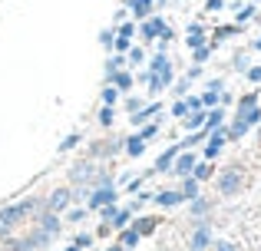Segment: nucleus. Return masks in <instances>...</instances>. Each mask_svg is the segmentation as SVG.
Wrapping results in <instances>:
<instances>
[{"instance_id":"f257e3e1","label":"nucleus","mask_w":261,"mask_h":251,"mask_svg":"<svg viewBox=\"0 0 261 251\" xmlns=\"http://www.w3.org/2000/svg\"><path fill=\"white\" fill-rule=\"evenodd\" d=\"M33 208H37V202H20V205L0 208V238H10V232L20 221H27V215H30Z\"/></svg>"},{"instance_id":"f03ea898","label":"nucleus","mask_w":261,"mask_h":251,"mask_svg":"<svg viewBox=\"0 0 261 251\" xmlns=\"http://www.w3.org/2000/svg\"><path fill=\"white\" fill-rule=\"evenodd\" d=\"M142 37H146V40H152V37H159V40H172V30H169V26L162 23L159 17H152V20H146V23H142Z\"/></svg>"},{"instance_id":"7ed1b4c3","label":"nucleus","mask_w":261,"mask_h":251,"mask_svg":"<svg viewBox=\"0 0 261 251\" xmlns=\"http://www.w3.org/2000/svg\"><path fill=\"white\" fill-rule=\"evenodd\" d=\"M96 175H99V169H93L89 162H80L76 169H70V179L76 182V185H93Z\"/></svg>"},{"instance_id":"20e7f679","label":"nucleus","mask_w":261,"mask_h":251,"mask_svg":"<svg viewBox=\"0 0 261 251\" xmlns=\"http://www.w3.org/2000/svg\"><path fill=\"white\" fill-rule=\"evenodd\" d=\"M116 202V188L113 185H93V195H89V208H99Z\"/></svg>"},{"instance_id":"39448f33","label":"nucleus","mask_w":261,"mask_h":251,"mask_svg":"<svg viewBox=\"0 0 261 251\" xmlns=\"http://www.w3.org/2000/svg\"><path fill=\"white\" fill-rule=\"evenodd\" d=\"M218 188H222V195H235L238 188H242V172H235V169H228V172L218 179Z\"/></svg>"},{"instance_id":"423d86ee","label":"nucleus","mask_w":261,"mask_h":251,"mask_svg":"<svg viewBox=\"0 0 261 251\" xmlns=\"http://www.w3.org/2000/svg\"><path fill=\"white\" fill-rule=\"evenodd\" d=\"M195 155L192 152H182V155H175V162H172V169L169 172H175V175H192V169H195Z\"/></svg>"},{"instance_id":"0eeeda50","label":"nucleus","mask_w":261,"mask_h":251,"mask_svg":"<svg viewBox=\"0 0 261 251\" xmlns=\"http://www.w3.org/2000/svg\"><path fill=\"white\" fill-rule=\"evenodd\" d=\"M212 245V232H208V225H198L195 232H192V251H205Z\"/></svg>"},{"instance_id":"6e6552de","label":"nucleus","mask_w":261,"mask_h":251,"mask_svg":"<svg viewBox=\"0 0 261 251\" xmlns=\"http://www.w3.org/2000/svg\"><path fill=\"white\" fill-rule=\"evenodd\" d=\"M70 199H73V195L66 192V188H57V192L50 195V202H46V212H60V208H66Z\"/></svg>"},{"instance_id":"1a4fd4ad","label":"nucleus","mask_w":261,"mask_h":251,"mask_svg":"<svg viewBox=\"0 0 261 251\" xmlns=\"http://www.w3.org/2000/svg\"><path fill=\"white\" fill-rule=\"evenodd\" d=\"M152 73H159V76L166 79V86L172 83V63H169L166 57H155V60H152Z\"/></svg>"},{"instance_id":"9d476101","label":"nucleus","mask_w":261,"mask_h":251,"mask_svg":"<svg viewBox=\"0 0 261 251\" xmlns=\"http://www.w3.org/2000/svg\"><path fill=\"white\" fill-rule=\"evenodd\" d=\"M40 228H43V232L53 238V235L60 232V218H57V212H43V218H40Z\"/></svg>"},{"instance_id":"9b49d317","label":"nucleus","mask_w":261,"mask_h":251,"mask_svg":"<svg viewBox=\"0 0 261 251\" xmlns=\"http://www.w3.org/2000/svg\"><path fill=\"white\" fill-rule=\"evenodd\" d=\"M126 7L136 17H149V13H152V0H126Z\"/></svg>"},{"instance_id":"f8f14e48","label":"nucleus","mask_w":261,"mask_h":251,"mask_svg":"<svg viewBox=\"0 0 261 251\" xmlns=\"http://www.w3.org/2000/svg\"><path fill=\"white\" fill-rule=\"evenodd\" d=\"M175 155H178V146L169 149V152H162L159 162H155V172H169V169H172V162H175Z\"/></svg>"},{"instance_id":"ddd939ff","label":"nucleus","mask_w":261,"mask_h":251,"mask_svg":"<svg viewBox=\"0 0 261 251\" xmlns=\"http://www.w3.org/2000/svg\"><path fill=\"white\" fill-rule=\"evenodd\" d=\"M198 195V179L195 175H182V199H195Z\"/></svg>"},{"instance_id":"4468645a","label":"nucleus","mask_w":261,"mask_h":251,"mask_svg":"<svg viewBox=\"0 0 261 251\" xmlns=\"http://www.w3.org/2000/svg\"><path fill=\"white\" fill-rule=\"evenodd\" d=\"M126 142H129V146H126V152L133 155V159L146 152V139H142V135H133V139H126Z\"/></svg>"},{"instance_id":"2eb2a0df","label":"nucleus","mask_w":261,"mask_h":251,"mask_svg":"<svg viewBox=\"0 0 261 251\" xmlns=\"http://www.w3.org/2000/svg\"><path fill=\"white\" fill-rule=\"evenodd\" d=\"M222 119H225V113H222V109H212V113H208V119H205V132H215V129L222 126Z\"/></svg>"},{"instance_id":"dca6fc26","label":"nucleus","mask_w":261,"mask_h":251,"mask_svg":"<svg viewBox=\"0 0 261 251\" xmlns=\"http://www.w3.org/2000/svg\"><path fill=\"white\" fill-rule=\"evenodd\" d=\"M155 202H159V205H178V202H182V192H162V195H155Z\"/></svg>"},{"instance_id":"f3484780","label":"nucleus","mask_w":261,"mask_h":251,"mask_svg":"<svg viewBox=\"0 0 261 251\" xmlns=\"http://www.w3.org/2000/svg\"><path fill=\"white\" fill-rule=\"evenodd\" d=\"M202 123H205V113H202V109H189V116H185V126H189V129H198Z\"/></svg>"},{"instance_id":"a211bd4d","label":"nucleus","mask_w":261,"mask_h":251,"mask_svg":"<svg viewBox=\"0 0 261 251\" xmlns=\"http://www.w3.org/2000/svg\"><path fill=\"white\" fill-rule=\"evenodd\" d=\"M109 79H113V83L119 86V90H133V76H129V73H119V70H116Z\"/></svg>"},{"instance_id":"6ab92c4d","label":"nucleus","mask_w":261,"mask_h":251,"mask_svg":"<svg viewBox=\"0 0 261 251\" xmlns=\"http://www.w3.org/2000/svg\"><path fill=\"white\" fill-rule=\"evenodd\" d=\"M192 175H195L198 182L212 179V165H208V162H195V169H192Z\"/></svg>"},{"instance_id":"aec40b11","label":"nucleus","mask_w":261,"mask_h":251,"mask_svg":"<svg viewBox=\"0 0 261 251\" xmlns=\"http://www.w3.org/2000/svg\"><path fill=\"white\" fill-rule=\"evenodd\" d=\"M152 113H159V106H155V103H152V109H139V113H136V116H133V123H136V126L149 123V119H152Z\"/></svg>"},{"instance_id":"412c9836","label":"nucleus","mask_w":261,"mask_h":251,"mask_svg":"<svg viewBox=\"0 0 261 251\" xmlns=\"http://www.w3.org/2000/svg\"><path fill=\"white\" fill-rule=\"evenodd\" d=\"M146 79H149V90H152V93H159V90H162V86H166V79H162V76H159V73H149V76H146Z\"/></svg>"},{"instance_id":"4be33fe9","label":"nucleus","mask_w":261,"mask_h":251,"mask_svg":"<svg viewBox=\"0 0 261 251\" xmlns=\"http://www.w3.org/2000/svg\"><path fill=\"white\" fill-rule=\"evenodd\" d=\"M133 245H139V232H136V228L122 235V248H133Z\"/></svg>"},{"instance_id":"5701e85b","label":"nucleus","mask_w":261,"mask_h":251,"mask_svg":"<svg viewBox=\"0 0 261 251\" xmlns=\"http://www.w3.org/2000/svg\"><path fill=\"white\" fill-rule=\"evenodd\" d=\"M189 33H192V37H189V46H202V30H198V26H189Z\"/></svg>"},{"instance_id":"b1692460","label":"nucleus","mask_w":261,"mask_h":251,"mask_svg":"<svg viewBox=\"0 0 261 251\" xmlns=\"http://www.w3.org/2000/svg\"><path fill=\"white\" fill-rule=\"evenodd\" d=\"M192 212H195V215H205V212H208V202H205V199H192Z\"/></svg>"},{"instance_id":"393cba45","label":"nucleus","mask_w":261,"mask_h":251,"mask_svg":"<svg viewBox=\"0 0 261 251\" xmlns=\"http://www.w3.org/2000/svg\"><path fill=\"white\" fill-rule=\"evenodd\" d=\"M172 116H178V119H185V116H189V103H182V99H178V103L172 106Z\"/></svg>"},{"instance_id":"a878e982","label":"nucleus","mask_w":261,"mask_h":251,"mask_svg":"<svg viewBox=\"0 0 261 251\" xmlns=\"http://www.w3.org/2000/svg\"><path fill=\"white\" fill-rule=\"evenodd\" d=\"M99 218H102V221L116 218V208H113V202H109V205H99Z\"/></svg>"},{"instance_id":"bb28decb","label":"nucleus","mask_w":261,"mask_h":251,"mask_svg":"<svg viewBox=\"0 0 261 251\" xmlns=\"http://www.w3.org/2000/svg\"><path fill=\"white\" fill-rule=\"evenodd\" d=\"M152 228H155V218H142L139 225H136V232H139V235H146V232H152Z\"/></svg>"},{"instance_id":"cd10ccee","label":"nucleus","mask_w":261,"mask_h":251,"mask_svg":"<svg viewBox=\"0 0 261 251\" xmlns=\"http://www.w3.org/2000/svg\"><path fill=\"white\" fill-rule=\"evenodd\" d=\"M215 103H218V90H212V86H208V93L202 96V106H215Z\"/></svg>"},{"instance_id":"c85d7f7f","label":"nucleus","mask_w":261,"mask_h":251,"mask_svg":"<svg viewBox=\"0 0 261 251\" xmlns=\"http://www.w3.org/2000/svg\"><path fill=\"white\" fill-rule=\"evenodd\" d=\"M76 142H80V135H76V132H73V135H66V139L60 142V152H66V149H73Z\"/></svg>"},{"instance_id":"c756f323","label":"nucleus","mask_w":261,"mask_h":251,"mask_svg":"<svg viewBox=\"0 0 261 251\" xmlns=\"http://www.w3.org/2000/svg\"><path fill=\"white\" fill-rule=\"evenodd\" d=\"M113 40H116V33H113V30H102V33H99V43L106 46V50L113 46Z\"/></svg>"},{"instance_id":"7c9ffc66","label":"nucleus","mask_w":261,"mask_h":251,"mask_svg":"<svg viewBox=\"0 0 261 251\" xmlns=\"http://www.w3.org/2000/svg\"><path fill=\"white\" fill-rule=\"evenodd\" d=\"M89 245H93V235H80V238L73 241V248H76V251L80 248H89Z\"/></svg>"},{"instance_id":"2f4dec72","label":"nucleus","mask_w":261,"mask_h":251,"mask_svg":"<svg viewBox=\"0 0 261 251\" xmlns=\"http://www.w3.org/2000/svg\"><path fill=\"white\" fill-rule=\"evenodd\" d=\"M126 221H129V208H126V212H119V215H116V221H113V225H116V228H126Z\"/></svg>"},{"instance_id":"473e14b6","label":"nucleus","mask_w":261,"mask_h":251,"mask_svg":"<svg viewBox=\"0 0 261 251\" xmlns=\"http://www.w3.org/2000/svg\"><path fill=\"white\" fill-rule=\"evenodd\" d=\"M245 73H248L251 83H261V66H251V70H245Z\"/></svg>"},{"instance_id":"72a5a7b5","label":"nucleus","mask_w":261,"mask_h":251,"mask_svg":"<svg viewBox=\"0 0 261 251\" xmlns=\"http://www.w3.org/2000/svg\"><path fill=\"white\" fill-rule=\"evenodd\" d=\"M195 60L205 63V60H208V46H195Z\"/></svg>"},{"instance_id":"f704fd0d","label":"nucleus","mask_w":261,"mask_h":251,"mask_svg":"<svg viewBox=\"0 0 261 251\" xmlns=\"http://www.w3.org/2000/svg\"><path fill=\"white\" fill-rule=\"evenodd\" d=\"M155 132H159V126H155V123H149L146 129H142V139H152Z\"/></svg>"},{"instance_id":"c9c22d12","label":"nucleus","mask_w":261,"mask_h":251,"mask_svg":"<svg viewBox=\"0 0 261 251\" xmlns=\"http://www.w3.org/2000/svg\"><path fill=\"white\" fill-rule=\"evenodd\" d=\"M99 123H102V126H109V123H113V109H109V106L99 113Z\"/></svg>"},{"instance_id":"e433bc0d","label":"nucleus","mask_w":261,"mask_h":251,"mask_svg":"<svg viewBox=\"0 0 261 251\" xmlns=\"http://www.w3.org/2000/svg\"><path fill=\"white\" fill-rule=\"evenodd\" d=\"M102 99H106V106L116 103V90H102Z\"/></svg>"},{"instance_id":"4c0bfd02","label":"nucleus","mask_w":261,"mask_h":251,"mask_svg":"<svg viewBox=\"0 0 261 251\" xmlns=\"http://www.w3.org/2000/svg\"><path fill=\"white\" fill-rule=\"evenodd\" d=\"M251 13H255V7H242V10H238V20H248Z\"/></svg>"},{"instance_id":"58836bf2","label":"nucleus","mask_w":261,"mask_h":251,"mask_svg":"<svg viewBox=\"0 0 261 251\" xmlns=\"http://www.w3.org/2000/svg\"><path fill=\"white\" fill-rule=\"evenodd\" d=\"M126 109H129V113H139V109H142V103H139V99H129Z\"/></svg>"},{"instance_id":"ea45409f","label":"nucleus","mask_w":261,"mask_h":251,"mask_svg":"<svg viewBox=\"0 0 261 251\" xmlns=\"http://www.w3.org/2000/svg\"><path fill=\"white\" fill-rule=\"evenodd\" d=\"M205 10H212V13L222 10V0H208V4H205Z\"/></svg>"},{"instance_id":"a19ab883","label":"nucleus","mask_w":261,"mask_h":251,"mask_svg":"<svg viewBox=\"0 0 261 251\" xmlns=\"http://www.w3.org/2000/svg\"><path fill=\"white\" fill-rule=\"evenodd\" d=\"M185 103H189V109H202V99H198V96H192V99H185Z\"/></svg>"},{"instance_id":"79ce46f5","label":"nucleus","mask_w":261,"mask_h":251,"mask_svg":"<svg viewBox=\"0 0 261 251\" xmlns=\"http://www.w3.org/2000/svg\"><path fill=\"white\" fill-rule=\"evenodd\" d=\"M218 251H238V248L231 245V241H218Z\"/></svg>"},{"instance_id":"37998d69","label":"nucleus","mask_w":261,"mask_h":251,"mask_svg":"<svg viewBox=\"0 0 261 251\" xmlns=\"http://www.w3.org/2000/svg\"><path fill=\"white\" fill-rule=\"evenodd\" d=\"M255 46H258V50H261V40H255Z\"/></svg>"},{"instance_id":"c03bdc74","label":"nucleus","mask_w":261,"mask_h":251,"mask_svg":"<svg viewBox=\"0 0 261 251\" xmlns=\"http://www.w3.org/2000/svg\"><path fill=\"white\" fill-rule=\"evenodd\" d=\"M109 251H122V245H119V248H109Z\"/></svg>"}]
</instances>
